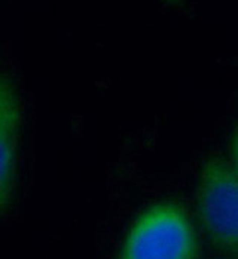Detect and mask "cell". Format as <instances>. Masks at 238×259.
I'll use <instances>...</instances> for the list:
<instances>
[{
	"label": "cell",
	"mask_w": 238,
	"mask_h": 259,
	"mask_svg": "<svg viewBox=\"0 0 238 259\" xmlns=\"http://www.w3.org/2000/svg\"><path fill=\"white\" fill-rule=\"evenodd\" d=\"M116 259H198V238L185 208L162 201L143 210Z\"/></svg>",
	"instance_id": "obj_1"
},
{
	"label": "cell",
	"mask_w": 238,
	"mask_h": 259,
	"mask_svg": "<svg viewBox=\"0 0 238 259\" xmlns=\"http://www.w3.org/2000/svg\"><path fill=\"white\" fill-rule=\"evenodd\" d=\"M197 216L213 246L238 258V176L222 158H209L201 167Z\"/></svg>",
	"instance_id": "obj_2"
},
{
	"label": "cell",
	"mask_w": 238,
	"mask_h": 259,
	"mask_svg": "<svg viewBox=\"0 0 238 259\" xmlns=\"http://www.w3.org/2000/svg\"><path fill=\"white\" fill-rule=\"evenodd\" d=\"M21 107L12 82L6 76L0 83V206L5 211L14 195Z\"/></svg>",
	"instance_id": "obj_3"
},
{
	"label": "cell",
	"mask_w": 238,
	"mask_h": 259,
	"mask_svg": "<svg viewBox=\"0 0 238 259\" xmlns=\"http://www.w3.org/2000/svg\"><path fill=\"white\" fill-rule=\"evenodd\" d=\"M229 164L238 176V125L231 136V161H229Z\"/></svg>",
	"instance_id": "obj_4"
},
{
	"label": "cell",
	"mask_w": 238,
	"mask_h": 259,
	"mask_svg": "<svg viewBox=\"0 0 238 259\" xmlns=\"http://www.w3.org/2000/svg\"><path fill=\"white\" fill-rule=\"evenodd\" d=\"M164 2H167V3L171 5V6H180L183 0H164Z\"/></svg>",
	"instance_id": "obj_5"
}]
</instances>
